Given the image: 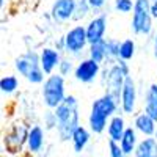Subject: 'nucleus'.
Here are the masks:
<instances>
[{
  "mask_svg": "<svg viewBox=\"0 0 157 157\" xmlns=\"http://www.w3.org/2000/svg\"><path fill=\"white\" fill-rule=\"evenodd\" d=\"M152 54H154V57L157 58V32H155L154 39H152Z\"/></svg>",
  "mask_w": 157,
  "mask_h": 157,
  "instance_id": "473e14b6",
  "label": "nucleus"
},
{
  "mask_svg": "<svg viewBox=\"0 0 157 157\" xmlns=\"http://www.w3.org/2000/svg\"><path fill=\"white\" fill-rule=\"evenodd\" d=\"M74 69H75V66H74V61H72L71 58H61L57 72H60L61 75L66 77V75H69L71 72H74Z\"/></svg>",
  "mask_w": 157,
  "mask_h": 157,
  "instance_id": "cd10ccee",
  "label": "nucleus"
},
{
  "mask_svg": "<svg viewBox=\"0 0 157 157\" xmlns=\"http://www.w3.org/2000/svg\"><path fill=\"white\" fill-rule=\"evenodd\" d=\"M54 46H55V49H58L60 52H64V47H66V41H64V36L58 38Z\"/></svg>",
  "mask_w": 157,
  "mask_h": 157,
  "instance_id": "7c9ffc66",
  "label": "nucleus"
},
{
  "mask_svg": "<svg viewBox=\"0 0 157 157\" xmlns=\"http://www.w3.org/2000/svg\"><path fill=\"white\" fill-rule=\"evenodd\" d=\"M44 126H46L47 130H50V129H57V126H58L57 115H55V112L52 110V109H49V112L44 113Z\"/></svg>",
  "mask_w": 157,
  "mask_h": 157,
  "instance_id": "c85d7f7f",
  "label": "nucleus"
},
{
  "mask_svg": "<svg viewBox=\"0 0 157 157\" xmlns=\"http://www.w3.org/2000/svg\"><path fill=\"white\" fill-rule=\"evenodd\" d=\"M107 41V63L112 64L116 60H120V41L116 39H105Z\"/></svg>",
  "mask_w": 157,
  "mask_h": 157,
  "instance_id": "b1692460",
  "label": "nucleus"
},
{
  "mask_svg": "<svg viewBox=\"0 0 157 157\" xmlns=\"http://www.w3.org/2000/svg\"><path fill=\"white\" fill-rule=\"evenodd\" d=\"M77 0H55L50 8V17L55 22H66L74 19Z\"/></svg>",
  "mask_w": 157,
  "mask_h": 157,
  "instance_id": "9b49d317",
  "label": "nucleus"
},
{
  "mask_svg": "<svg viewBox=\"0 0 157 157\" xmlns=\"http://www.w3.org/2000/svg\"><path fill=\"white\" fill-rule=\"evenodd\" d=\"M134 157H157V138L145 137L138 141Z\"/></svg>",
  "mask_w": 157,
  "mask_h": 157,
  "instance_id": "f3484780",
  "label": "nucleus"
},
{
  "mask_svg": "<svg viewBox=\"0 0 157 157\" xmlns=\"http://www.w3.org/2000/svg\"><path fill=\"white\" fill-rule=\"evenodd\" d=\"M154 137H155V138H157V129H155V134H154Z\"/></svg>",
  "mask_w": 157,
  "mask_h": 157,
  "instance_id": "f704fd0d",
  "label": "nucleus"
},
{
  "mask_svg": "<svg viewBox=\"0 0 157 157\" xmlns=\"http://www.w3.org/2000/svg\"><path fill=\"white\" fill-rule=\"evenodd\" d=\"M44 146V130L41 126H32L27 137V149L30 154H38Z\"/></svg>",
  "mask_w": 157,
  "mask_h": 157,
  "instance_id": "2eb2a0df",
  "label": "nucleus"
},
{
  "mask_svg": "<svg viewBox=\"0 0 157 157\" xmlns=\"http://www.w3.org/2000/svg\"><path fill=\"white\" fill-rule=\"evenodd\" d=\"M152 14L149 0H135V6L132 10V22L130 29L135 35L149 36L152 33Z\"/></svg>",
  "mask_w": 157,
  "mask_h": 157,
  "instance_id": "423d86ee",
  "label": "nucleus"
},
{
  "mask_svg": "<svg viewBox=\"0 0 157 157\" xmlns=\"http://www.w3.org/2000/svg\"><path fill=\"white\" fill-rule=\"evenodd\" d=\"M120 145L126 155H132L135 152V148L138 145V138H137V129L135 127H126V132L123 138L120 140Z\"/></svg>",
  "mask_w": 157,
  "mask_h": 157,
  "instance_id": "6ab92c4d",
  "label": "nucleus"
},
{
  "mask_svg": "<svg viewBox=\"0 0 157 157\" xmlns=\"http://www.w3.org/2000/svg\"><path fill=\"white\" fill-rule=\"evenodd\" d=\"M43 101L47 109H57L66 98V85H64V75L60 72H54L46 77V80L41 83Z\"/></svg>",
  "mask_w": 157,
  "mask_h": 157,
  "instance_id": "39448f33",
  "label": "nucleus"
},
{
  "mask_svg": "<svg viewBox=\"0 0 157 157\" xmlns=\"http://www.w3.org/2000/svg\"><path fill=\"white\" fill-rule=\"evenodd\" d=\"M134 127L137 129V132H140L145 137H154L155 129H157V121L152 116H149L146 112L138 113L134 118Z\"/></svg>",
  "mask_w": 157,
  "mask_h": 157,
  "instance_id": "4468645a",
  "label": "nucleus"
},
{
  "mask_svg": "<svg viewBox=\"0 0 157 157\" xmlns=\"http://www.w3.org/2000/svg\"><path fill=\"white\" fill-rule=\"evenodd\" d=\"M135 6V0H115L113 3V8L121 13V14H127V13H130L134 10Z\"/></svg>",
  "mask_w": 157,
  "mask_h": 157,
  "instance_id": "a878e982",
  "label": "nucleus"
},
{
  "mask_svg": "<svg viewBox=\"0 0 157 157\" xmlns=\"http://www.w3.org/2000/svg\"><path fill=\"white\" fill-rule=\"evenodd\" d=\"M19 88V80L16 75L13 74H8V75H3L0 78V91L3 94H13L16 93V90Z\"/></svg>",
  "mask_w": 157,
  "mask_h": 157,
  "instance_id": "4be33fe9",
  "label": "nucleus"
},
{
  "mask_svg": "<svg viewBox=\"0 0 157 157\" xmlns=\"http://www.w3.org/2000/svg\"><path fill=\"white\" fill-rule=\"evenodd\" d=\"M90 130L85 127V126H78L75 130H74V134H72V138H71V141H72V146H74V151L78 154V152H82L85 148H86V145H88V141H90Z\"/></svg>",
  "mask_w": 157,
  "mask_h": 157,
  "instance_id": "aec40b11",
  "label": "nucleus"
},
{
  "mask_svg": "<svg viewBox=\"0 0 157 157\" xmlns=\"http://www.w3.org/2000/svg\"><path fill=\"white\" fill-rule=\"evenodd\" d=\"M120 107L121 112L126 115H132L137 107V83L134 80L132 75H129L126 78V82L123 85L121 98H120Z\"/></svg>",
  "mask_w": 157,
  "mask_h": 157,
  "instance_id": "9d476101",
  "label": "nucleus"
},
{
  "mask_svg": "<svg viewBox=\"0 0 157 157\" xmlns=\"http://www.w3.org/2000/svg\"><path fill=\"white\" fill-rule=\"evenodd\" d=\"M60 61H61L60 50L55 47H44L39 52V63H41V68L47 75L54 74L55 69H58Z\"/></svg>",
  "mask_w": 157,
  "mask_h": 157,
  "instance_id": "ddd939ff",
  "label": "nucleus"
},
{
  "mask_svg": "<svg viewBox=\"0 0 157 157\" xmlns=\"http://www.w3.org/2000/svg\"><path fill=\"white\" fill-rule=\"evenodd\" d=\"M135 50H137V46H135V41L134 39H124L120 44V58L121 60H126V61H130L134 57H135Z\"/></svg>",
  "mask_w": 157,
  "mask_h": 157,
  "instance_id": "5701e85b",
  "label": "nucleus"
},
{
  "mask_svg": "<svg viewBox=\"0 0 157 157\" xmlns=\"http://www.w3.org/2000/svg\"><path fill=\"white\" fill-rule=\"evenodd\" d=\"M58 126L57 134L61 141H69L72 138L74 130L80 126V115H78V101L72 94H66L64 101L57 109H54Z\"/></svg>",
  "mask_w": 157,
  "mask_h": 157,
  "instance_id": "f257e3e1",
  "label": "nucleus"
},
{
  "mask_svg": "<svg viewBox=\"0 0 157 157\" xmlns=\"http://www.w3.org/2000/svg\"><path fill=\"white\" fill-rule=\"evenodd\" d=\"M120 101L110 93H104L101 98L93 101L88 116V126L93 134H102L107 129L109 120L116 113Z\"/></svg>",
  "mask_w": 157,
  "mask_h": 157,
  "instance_id": "f03ea898",
  "label": "nucleus"
},
{
  "mask_svg": "<svg viewBox=\"0 0 157 157\" xmlns=\"http://www.w3.org/2000/svg\"><path fill=\"white\" fill-rule=\"evenodd\" d=\"M14 68L16 71L24 75L30 83H43L46 80V72L41 68L39 63V54H36L35 50H27L25 54L16 58L14 61Z\"/></svg>",
  "mask_w": 157,
  "mask_h": 157,
  "instance_id": "20e7f679",
  "label": "nucleus"
},
{
  "mask_svg": "<svg viewBox=\"0 0 157 157\" xmlns=\"http://www.w3.org/2000/svg\"><path fill=\"white\" fill-rule=\"evenodd\" d=\"M5 6V0H0V8H3Z\"/></svg>",
  "mask_w": 157,
  "mask_h": 157,
  "instance_id": "72a5a7b5",
  "label": "nucleus"
},
{
  "mask_svg": "<svg viewBox=\"0 0 157 157\" xmlns=\"http://www.w3.org/2000/svg\"><path fill=\"white\" fill-rule=\"evenodd\" d=\"M101 74V63L94 61L93 58H82L75 64L74 77L77 82L82 83H93Z\"/></svg>",
  "mask_w": 157,
  "mask_h": 157,
  "instance_id": "1a4fd4ad",
  "label": "nucleus"
},
{
  "mask_svg": "<svg viewBox=\"0 0 157 157\" xmlns=\"http://www.w3.org/2000/svg\"><path fill=\"white\" fill-rule=\"evenodd\" d=\"M93 10L90 5L88 0H77V6H75V14H74V21H82L85 19L90 11Z\"/></svg>",
  "mask_w": 157,
  "mask_h": 157,
  "instance_id": "393cba45",
  "label": "nucleus"
},
{
  "mask_svg": "<svg viewBox=\"0 0 157 157\" xmlns=\"http://www.w3.org/2000/svg\"><path fill=\"white\" fill-rule=\"evenodd\" d=\"M64 41H66V47L64 52L71 57H80L82 52L90 46L88 36H86V27L85 25H74L71 27L66 35H64Z\"/></svg>",
  "mask_w": 157,
  "mask_h": 157,
  "instance_id": "0eeeda50",
  "label": "nucleus"
},
{
  "mask_svg": "<svg viewBox=\"0 0 157 157\" xmlns=\"http://www.w3.org/2000/svg\"><path fill=\"white\" fill-rule=\"evenodd\" d=\"M88 2H90L91 8H93L94 11H98V10L104 8V5H105V2H107V0H88Z\"/></svg>",
  "mask_w": 157,
  "mask_h": 157,
  "instance_id": "c756f323",
  "label": "nucleus"
},
{
  "mask_svg": "<svg viewBox=\"0 0 157 157\" xmlns=\"http://www.w3.org/2000/svg\"><path fill=\"white\" fill-rule=\"evenodd\" d=\"M29 130L30 127H27L25 123L16 121L8 129V132L3 137V145L6 146V149L10 152H19L24 148V145H27Z\"/></svg>",
  "mask_w": 157,
  "mask_h": 157,
  "instance_id": "6e6552de",
  "label": "nucleus"
},
{
  "mask_svg": "<svg viewBox=\"0 0 157 157\" xmlns=\"http://www.w3.org/2000/svg\"><path fill=\"white\" fill-rule=\"evenodd\" d=\"M107 146H109V155L110 157H127L126 152L123 151L120 141H115V140H110L107 141Z\"/></svg>",
  "mask_w": 157,
  "mask_h": 157,
  "instance_id": "bb28decb",
  "label": "nucleus"
},
{
  "mask_svg": "<svg viewBox=\"0 0 157 157\" xmlns=\"http://www.w3.org/2000/svg\"><path fill=\"white\" fill-rule=\"evenodd\" d=\"M151 14L157 21V0H152V2H151Z\"/></svg>",
  "mask_w": 157,
  "mask_h": 157,
  "instance_id": "2f4dec72",
  "label": "nucleus"
},
{
  "mask_svg": "<svg viewBox=\"0 0 157 157\" xmlns=\"http://www.w3.org/2000/svg\"><path fill=\"white\" fill-rule=\"evenodd\" d=\"M143 112H146L149 116H152L157 121V83H151L146 88L145 93V109Z\"/></svg>",
  "mask_w": 157,
  "mask_h": 157,
  "instance_id": "a211bd4d",
  "label": "nucleus"
},
{
  "mask_svg": "<svg viewBox=\"0 0 157 157\" xmlns=\"http://www.w3.org/2000/svg\"><path fill=\"white\" fill-rule=\"evenodd\" d=\"M85 27H86L88 43L90 44L99 43V41H102V39H105V33H107V16L105 14L94 16L93 19H90V22L85 25Z\"/></svg>",
  "mask_w": 157,
  "mask_h": 157,
  "instance_id": "f8f14e48",
  "label": "nucleus"
},
{
  "mask_svg": "<svg viewBox=\"0 0 157 157\" xmlns=\"http://www.w3.org/2000/svg\"><path fill=\"white\" fill-rule=\"evenodd\" d=\"M129 72L130 69H129V64L126 60L120 58L115 63L109 64V68H105L102 72V85L105 86V93H110L112 96H115L120 101L123 85L126 82V78L130 75Z\"/></svg>",
  "mask_w": 157,
  "mask_h": 157,
  "instance_id": "7ed1b4c3",
  "label": "nucleus"
},
{
  "mask_svg": "<svg viewBox=\"0 0 157 157\" xmlns=\"http://www.w3.org/2000/svg\"><path fill=\"white\" fill-rule=\"evenodd\" d=\"M126 121L121 115H113L110 120H109V124H107V135L110 140H115V141H120L126 132Z\"/></svg>",
  "mask_w": 157,
  "mask_h": 157,
  "instance_id": "dca6fc26",
  "label": "nucleus"
},
{
  "mask_svg": "<svg viewBox=\"0 0 157 157\" xmlns=\"http://www.w3.org/2000/svg\"><path fill=\"white\" fill-rule=\"evenodd\" d=\"M88 57L93 58L94 61L98 63H105L107 61V41L102 39L99 43H94V44H90L88 46Z\"/></svg>",
  "mask_w": 157,
  "mask_h": 157,
  "instance_id": "412c9836",
  "label": "nucleus"
}]
</instances>
